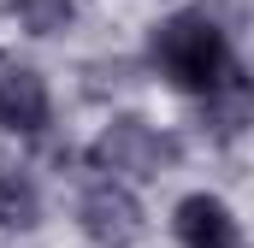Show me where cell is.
<instances>
[{
	"instance_id": "obj_3",
	"label": "cell",
	"mask_w": 254,
	"mask_h": 248,
	"mask_svg": "<svg viewBox=\"0 0 254 248\" xmlns=\"http://www.w3.org/2000/svg\"><path fill=\"white\" fill-rule=\"evenodd\" d=\"M77 219H83L89 243H101V248H130L142 237V207H136V195H130L125 184H113V178H107V184H89Z\"/></svg>"
},
{
	"instance_id": "obj_6",
	"label": "cell",
	"mask_w": 254,
	"mask_h": 248,
	"mask_svg": "<svg viewBox=\"0 0 254 248\" xmlns=\"http://www.w3.org/2000/svg\"><path fill=\"white\" fill-rule=\"evenodd\" d=\"M201 119H207V130H213L219 142H237L254 124V77L243 65H231V77H225L213 95H201Z\"/></svg>"
},
{
	"instance_id": "obj_4",
	"label": "cell",
	"mask_w": 254,
	"mask_h": 248,
	"mask_svg": "<svg viewBox=\"0 0 254 248\" xmlns=\"http://www.w3.org/2000/svg\"><path fill=\"white\" fill-rule=\"evenodd\" d=\"M54 119V101H48V83H42V71H30V65H6L0 71V130H12V136H42Z\"/></svg>"
},
{
	"instance_id": "obj_8",
	"label": "cell",
	"mask_w": 254,
	"mask_h": 248,
	"mask_svg": "<svg viewBox=\"0 0 254 248\" xmlns=\"http://www.w3.org/2000/svg\"><path fill=\"white\" fill-rule=\"evenodd\" d=\"M12 12H18V24H24L30 36H54V30L71 24L77 0H12Z\"/></svg>"
},
{
	"instance_id": "obj_7",
	"label": "cell",
	"mask_w": 254,
	"mask_h": 248,
	"mask_svg": "<svg viewBox=\"0 0 254 248\" xmlns=\"http://www.w3.org/2000/svg\"><path fill=\"white\" fill-rule=\"evenodd\" d=\"M42 219V195L18 166H0V231H30Z\"/></svg>"
},
{
	"instance_id": "obj_1",
	"label": "cell",
	"mask_w": 254,
	"mask_h": 248,
	"mask_svg": "<svg viewBox=\"0 0 254 248\" xmlns=\"http://www.w3.org/2000/svg\"><path fill=\"white\" fill-rule=\"evenodd\" d=\"M148 60L154 71L172 83V89H190V95H213L225 77H231V42H225V30H219V18H207V12H172L160 30H154V42H148Z\"/></svg>"
},
{
	"instance_id": "obj_5",
	"label": "cell",
	"mask_w": 254,
	"mask_h": 248,
	"mask_svg": "<svg viewBox=\"0 0 254 248\" xmlns=\"http://www.w3.org/2000/svg\"><path fill=\"white\" fill-rule=\"evenodd\" d=\"M178 243L184 248H243V231L219 195H184L178 201Z\"/></svg>"
},
{
	"instance_id": "obj_2",
	"label": "cell",
	"mask_w": 254,
	"mask_h": 248,
	"mask_svg": "<svg viewBox=\"0 0 254 248\" xmlns=\"http://www.w3.org/2000/svg\"><path fill=\"white\" fill-rule=\"evenodd\" d=\"M172 160H178V142L142 119H113L89 148V166L95 172H119V178H160Z\"/></svg>"
}]
</instances>
